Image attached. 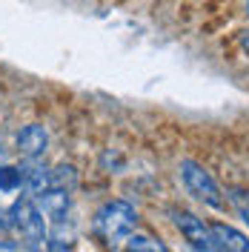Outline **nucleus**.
<instances>
[{"label":"nucleus","mask_w":249,"mask_h":252,"mask_svg":"<svg viewBox=\"0 0 249 252\" xmlns=\"http://www.w3.org/2000/svg\"><path fill=\"white\" fill-rule=\"evenodd\" d=\"M52 187H63V189H72L78 187V169L72 163H58L52 169Z\"/></svg>","instance_id":"11"},{"label":"nucleus","mask_w":249,"mask_h":252,"mask_svg":"<svg viewBox=\"0 0 249 252\" xmlns=\"http://www.w3.org/2000/svg\"><path fill=\"white\" fill-rule=\"evenodd\" d=\"M17 189H23V169L0 163V192L3 195H15Z\"/></svg>","instance_id":"10"},{"label":"nucleus","mask_w":249,"mask_h":252,"mask_svg":"<svg viewBox=\"0 0 249 252\" xmlns=\"http://www.w3.org/2000/svg\"><path fill=\"white\" fill-rule=\"evenodd\" d=\"M247 15H249V0H247Z\"/></svg>","instance_id":"16"},{"label":"nucleus","mask_w":249,"mask_h":252,"mask_svg":"<svg viewBox=\"0 0 249 252\" xmlns=\"http://www.w3.org/2000/svg\"><path fill=\"white\" fill-rule=\"evenodd\" d=\"M55 223V232L49 235V250H72V241H75V226L69 223V229L63 232V218L61 220H52Z\"/></svg>","instance_id":"12"},{"label":"nucleus","mask_w":249,"mask_h":252,"mask_svg":"<svg viewBox=\"0 0 249 252\" xmlns=\"http://www.w3.org/2000/svg\"><path fill=\"white\" fill-rule=\"evenodd\" d=\"M6 218H9V226L23 238V247H29V250L43 247V241L49 238V232H46L49 218L40 212V206L34 204V198H29V195L15 201L12 209L6 212Z\"/></svg>","instance_id":"2"},{"label":"nucleus","mask_w":249,"mask_h":252,"mask_svg":"<svg viewBox=\"0 0 249 252\" xmlns=\"http://www.w3.org/2000/svg\"><path fill=\"white\" fill-rule=\"evenodd\" d=\"M0 163H6V152L3 149H0Z\"/></svg>","instance_id":"15"},{"label":"nucleus","mask_w":249,"mask_h":252,"mask_svg":"<svg viewBox=\"0 0 249 252\" xmlns=\"http://www.w3.org/2000/svg\"><path fill=\"white\" fill-rule=\"evenodd\" d=\"M20 169H23V192L29 198H37L52 187V169L43 163V158H23Z\"/></svg>","instance_id":"5"},{"label":"nucleus","mask_w":249,"mask_h":252,"mask_svg":"<svg viewBox=\"0 0 249 252\" xmlns=\"http://www.w3.org/2000/svg\"><path fill=\"white\" fill-rule=\"evenodd\" d=\"M34 204L40 206V212L49 220H61L69 215V206H72V192L63 187H49L46 192H40L34 198Z\"/></svg>","instance_id":"7"},{"label":"nucleus","mask_w":249,"mask_h":252,"mask_svg":"<svg viewBox=\"0 0 249 252\" xmlns=\"http://www.w3.org/2000/svg\"><path fill=\"white\" fill-rule=\"evenodd\" d=\"M212 235H215V247L220 252H249V238L235 229L229 223H220V220H212Z\"/></svg>","instance_id":"8"},{"label":"nucleus","mask_w":249,"mask_h":252,"mask_svg":"<svg viewBox=\"0 0 249 252\" xmlns=\"http://www.w3.org/2000/svg\"><path fill=\"white\" fill-rule=\"evenodd\" d=\"M178 172H181V181H184V187L192 198H198L201 204L212 206V209H223L226 206V198H223V192H220L218 181L212 178V172L201 166L198 160H181V166H178Z\"/></svg>","instance_id":"3"},{"label":"nucleus","mask_w":249,"mask_h":252,"mask_svg":"<svg viewBox=\"0 0 249 252\" xmlns=\"http://www.w3.org/2000/svg\"><path fill=\"white\" fill-rule=\"evenodd\" d=\"M17 152L20 158H43L46 155V146H49V132L43 124H29L23 126L20 132H17Z\"/></svg>","instance_id":"6"},{"label":"nucleus","mask_w":249,"mask_h":252,"mask_svg":"<svg viewBox=\"0 0 249 252\" xmlns=\"http://www.w3.org/2000/svg\"><path fill=\"white\" fill-rule=\"evenodd\" d=\"M241 46H244V52H249V29L241 32Z\"/></svg>","instance_id":"14"},{"label":"nucleus","mask_w":249,"mask_h":252,"mask_svg":"<svg viewBox=\"0 0 249 252\" xmlns=\"http://www.w3.org/2000/svg\"><path fill=\"white\" fill-rule=\"evenodd\" d=\"M172 223L175 229L184 235L192 250H201V252H215V235H212V226L206 223L203 218H198L195 212H187V209H172Z\"/></svg>","instance_id":"4"},{"label":"nucleus","mask_w":249,"mask_h":252,"mask_svg":"<svg viewBox=\"0 0 249 252\" xmlns=\"http://www.w3.org/2000/svg\"><path fill=\"white\" fill-rule=\"evenodd\" d=\"M126 250H138V252H166V244L160 238L149 235V232H132L126 238Z\"/></svg>","instance_id":"9"},{"label":"nucleus","mask_w":249,"mask_h":252,"mask_svg":"<svg viewBox=\"0 0 249 252\" xmlns=\"http://www.w3.org/2000/svg\"><path fill=\"white\" fill-rule=\"evenodd\" d=\"M226 198L232 201V206L238 209V215L244 218V223H249V192H244V189H229Z\"/></svg>","instance_id":"13"},{"label":"nucleus","mask_w":249,"mask_h":252,"mask_svg":"<svg viewBox=\"0 0 249 252\" xmlns=\"http://www.w3.org/2000/svg\"><path fill=\"white\" fill-rule=\"evenodd\" d=\"M138 229V209L129 201H106L94 212V232L103 238L109 247L126 244V238Z\"/></svg>","instance_id":"1"}]
</instances>
